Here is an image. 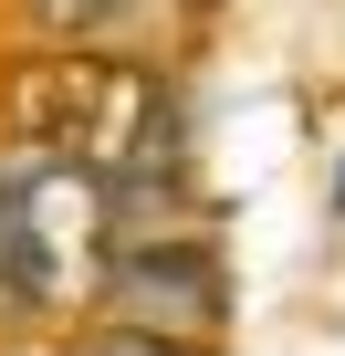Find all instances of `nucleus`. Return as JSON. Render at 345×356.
I'll list each match as a JSON object with an SVG mask.
<instances>
[{
	"label": "nucleus",
	"instance_id": "obj_1",
	"mask_svg": "<svg viewBox=\"0 0 345 356\" xmlns=\"http://www.w3.org/2000/svg\"><path fill=\"white\" fill-rule=\"evenodd\" d=\"M11 126L53 157H74L115 241L136 231H189V105L136 53H32L11 74Z\"/></svg>",
	"mask_w": 345,
	"mask_h": 356
},
{
	"label": "nucleus",
	"instance_id": "obj_2",
	"mask_svg": "<svg viewBox=\"0 0 345 356\" xmlns=\"http://www.w3.org/2000/svg\"><path fill=\"white\" fill-rule=\"evenodd\" d=\"M105 252H115L105 189H94L74 157L11 136V147H0V314L32 325V314L94 304Z\"/></svg>",
	"mask_w": 345,
	"mask_h": 356
},
{
	"label": "nucleus",
	"instance_id": "obj_3",
	"mask_svg": "<svg viewBox=\"0 0 345 356\" xmlns=\"http://www.w3.org/2000/svg\"><path fill=\"white\" fill-rule=\"evenodd\" d=\"M94 314L115 335H157V346H220L230 335V252L189 220V231H136L105 252L94 273Z\"/></svg>",
	"mask_w": 345,
	"mask_h": 356
},
{
	"label": "nucleus",
	"instance_id": "obj_4",
	"mask_svg": "<svg viewBox=\"0 0 345 356\" xmlns=\"http://www.w3.org/2000/svg\"><path fill=\"white\" fill-rule=\"evenodd\" d=\"M11 11L42 53H126L157 0H11Z\"/></svg>",
	"mask_w": 345,
	"mask_h": 356
},
{
	"label": "nucleus",
	"instance_id": "obj_5",
	"mask_svg": "<svg viewBox=\"0 0 345 356\" xmlns=\"http://www.w3.org/2000/svg\"><path fill=\"white\" fill-rule=\"evenodd\" d=\"M74 356H199V346H157V335H115V325H94Z\"/></svg>",
	"mask_w": 345,
	"mask_h": 356
},
{
	"label": "nucleus",
	"instance_id": "obj_6",
	"mask_svg": "<svg viewBox=\"0 0 345 356\" xmlns=\"http://www.w3.org/2000/svg\"><path fill=\"white\" fill-rule=\"evenodd\" d=\"M335 220H345V157H335Z\"/></svg>",
	"mask_w": 345,
	"mask_h": 356
}]
</instances>
